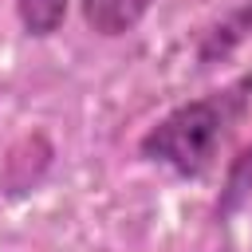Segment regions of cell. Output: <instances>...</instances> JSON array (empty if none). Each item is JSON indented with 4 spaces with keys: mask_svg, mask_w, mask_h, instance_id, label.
I'll use <instances>...</instances> for the list:
<instances>
[{
    "mask_svg": "<svg viewBox=\"0 0 252 252\" xmlns=\"http://www.w3.org/2000/svg\"><path fill=\"white\" fill-rule=\"evenodd\" d=\"M248 106H252V75H236L217 91H205L161 114L138 138V154L177 177H201L217 161L232 130L244 122Z\"/></svg>",
    "mask_w": 252,
    "mask_h": 252,
    "instance_id": "6da1fadb",
    "label": "cell"
},
{
    "mask_svg": "<svg viewBox=\"0 0 252 252\" xmlns=\"http://www.w3.org/2000/svg\"><path fill=\"white\" fill-rule=\"evenodd\" d=\"M150 8H154V0H79L83 24L102 39H118V35L134 32Z\"/></svg>",
    "mask_w": 252,
    "mask_h": 252,
    "instance_id": "7a4b0ae2",
    "label": "cell"
},
{
    "mask_svg": "<svg viewBox=\"0 0 252 252\" xmlns=\"http://www.w3.org/2000/svg\"><path fill=\"white\" fill-rule=\"evenodd\" d=\"M252 32V0L248 4H240L236 12H228L213 32H205V39H201V63H213V59H224L244 35Z\"/></svg>",
    "mask_w": 252,
    "mask_h": 252,
    "instance_id": "3957f363",
    "label": "cell"
},
{
    "mask_svg": "<svg viewBox=\"0 0 252 252\" xmlns=\"http://www.w3.org/2000/svg\"><path fill=\"white\" fill-rule=\"evenodd\" d=\"M248 201H252V146L240 150L232 158L228 173H224V185H220V197H217V220H228Z\"/></svg>",
    "mask_w": 252,
    "mask_h": 252,
    "instance_id": "277c9868",
    "label": "cell"
},
{
    "mask_svg": "<svg viewBox=\"0 0 252 252\" xmlns=\"http://www.w3.org/2000/svg\"><path fill=\"white\" fill-rule=\"evenodd\" d=\"M67 4H71V0H16L20 28H24L32 39H47V35H55V32L63 28Z\"/></svg>",
    "mask_w": 252,
    "mask_h": 252,
    "instance_id": "5b68a950",
    "label": "cell"
}]
</instances>
